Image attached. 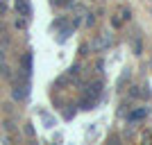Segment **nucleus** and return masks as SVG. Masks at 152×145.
<instances>
[{
  "mask_svg": "<svg viewBox=\"0 0 152 145\" xmlns=\"http://www.w3.org/2000/svg\"><path fill=\"white\" fill-rule=\"evenodd\" d=\"M16 12H18V16H23V18H32V5L30 0H16Z\"/></svg>",
  "mask_w": 152,
  "mask_h": 145,
  "instance_id": "obj_3",
  "label": "nucleus"
},
{
  "mask_svg": "<svg viewBox=\"0 0 152 145\" xmlns=\"http://www.w3.org/2000/svg\"><path fill=\"white\" fill-rule=\"evenodd\" d=\"M20 75H25V77L32 75V52H25L23 59H20Z\"/></svg>",
  "mask_w": 152,
  "mask_h": 145,
  "instance_id": "obj_4",
  "label": "nucleus"
},
{
  "mask_svg": "<svg viewBox=\"0 0 152 145\" xmlns=\"http://www.w3.org/2000/svg\"><path fill=\"white\" fill-rule=\"evenodd\" d=\"M109 45H111V36H109V34H102L100 39H95L93 43H91V48L98 50V52H102L104 48H109Z\"/></svg>",
  "mask_w": 152,
  "mask_h": 145,
  "instance_id": "obj_5",
  "label": "nucleus"
},
{
  "mask_svg": "<svg viewBox=\"0 0 152 145\" xmlns=\"http://www.w3.org/2000/svg\"><path fill=\"white\" fill-rule=\"evenodd\" d=\"M52 2H61V0H52Z\"/></svg>",
  "mask_w": 152,
  "mask_h": 145,
  "instance_id": "obj_8",
  "label": "nucleus"
},
{
  "mask_svg": "<svg viewBox=\"0 0 152 145\" xmlns=\"http://www.w3.org/2000/svg\"><path fill=\"white\" fill-rule=\"evenodd\" d=\"M100 95H102V82L89 84V88H86L82 102H80V107H82V109H93L95 104H98V100H100Z\"/></svg>",
  "mask_w": 152,
  "mask_h": 145,
  "instance_id": "obj_1",
  "label": "nucleus"
},
{
  "mask_svg": "<svg viewBox=\"0 0 152 145\" xmlns=\"http://www.w3.org/2000/svg\"><path fill=\"white\" fill-rule=\"evenodd\" d=\"M7 9H9V7H7V0H0V16H5Z\"/></svg>",
  "mask_w": 152,
  "mask_h": 145,
  "instance_id": "obj_7",
  "label": "nucleus"
},
{
  "mask_svg": "<svg viewBox=\"0 0 152 145\" xmlns=\"http://www.w3.org/2000/svg\"><path fill=\"white\" fill-rule=\"evenodd\" d=\"M14 100H18V102H23L30 95V77H25V75H18V82H16V86H14Z\"/></svg>",
  "mask_w": 152,
  "mask_h": 145,
  "instance_id": "obj_2",
  "label": "nucleus"
},
{
  "mask_svg": "<svg viewBox=\"0 0 152 145\" xmlns=\"http://www.w3.org/2000/svg\"><path fill=\"white\" fill-rule=\"evenodd\" d=\"M148 116V109L143 107V109H136V111H132V114L127 116V120H129V122H134V120H141V118H145Z\"/></svg>",
  "mask_w": 152,
  "mask_h": 145,
  "instance_id": "obj_6",
  "label": "nucleus"
}]
</instances>
